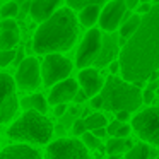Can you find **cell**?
I'll return each mask as SVG.
<instances>
[{"label": "cell", "mask_w": 159, "mask_h": 159, "mask_svg": "<svg viewBox=\"0 0 159 159\" xmlns=\"http://www.w3.org/2000/svg\"><path fill=\"white\" fill-rule=\"evenodd\" d=\"M67 4H69L70 9H80L82 11L84 7H87V5H99L103 4L104 0H65Z\"/></svg>", "instance_id": "484cf974"}, {"label": "cell", "mask_w": 159, "mask_h": 159, "mask_svg": "<svg viewBox=\"0 0 159 159\" xmlns=\"http://www.w3.org/2000/svg\"><path fill=\"white\" fill-rule=\"evenodd\" d=\"M22 108H24L26 111L28 110H34L38 111V113H46V110H48V103H46L45 96L43 94H33V96H28L24 98V99L21 101Z\"/></svg>", "instance_id": "d6986e66"}, {"label": "cell", "mask_w": 159, "mask_h": 159, "mask_svg": "<svg viewBox=\"0 0 159 159\" xmlns=\"http://www.w3.org/2000/svg\"><path fill=\"white\" fill-rule=\"evenodd\" d=\"M41 82H43V77H41L39 62L34 57L22 58V62L17 67V74H16L17 87L22 91H36L41 86Z\"/></svg>", "instance_id": "30bf717a"}, {"label": "cell", "mask_w": 159, "mask_h": 159, "mask_svg": "<svg viewBox=\"0 0 159 159\" xmlns=\"http://www.w3.org/2000/svg\"><path fill=\"white\" fill-rule=\"evenodd\" d=\"M101 99L103 108L108 111H137L140 108L142 91L139 86L127 82L125 79H120L116 75H110L104 82V87L101 91Z\"/></svg>", "instance_id": "3957f363"}, {"label": "cell", "mask_w": 159, "mask_h": 159, "mask_svg": "<svg viewBox=\"0 0 159 159\" xmlns=\"http://www.w3.org/2000/svg\"><path fill=\"white\" fill-rule=\"evenodd\" d=\"M0 16L4 19H14L16 16H19V4H16V2L4 4L2 9H0Z\"/></svg>", "instance_id": "d4e9b609"}, {"label": "cell", "mask_w": 159, "mask_h": 159, "mask_svg": "<svg viewBox=\"0 0 159 159\" xmlns=\"http://www.w3.org/2000/svg\"><path fill=\"white\" fill-rule=\"evenodd\" d=\"M120 72L127 82L142 87L159 69V4L142 17L140 28L120 52Z\"/></svg>", "instance_id": "6da1fadb"}, {"label": "cell", "mask_w": 159, "mask_h": 159, "mask_svg": "<svg viewBox=\"0 0 159 159\" xmlns=\"http://www.w3.org/2000/svg\"><path fill=\"white\" fill-rule=\"evenodd\" d=\"M19 110L16 80L9 74H0V125L11 121Z\"/></svg>", "instance_id": "ba28073f"}, {"label": "cell", "mask_w": 159, "mask_h": 159, "mask_svg": "<svg viewBox=\"0 0 159 159\" xmlns=\"http://www.w3.org/2000/svg\"><path fill=\"white\" fill-rule=\"evenodd\" d=\"M91 106H93V108H103V99H101V94L91 98Z\"/></svg>", "instance_id": "d6a6232c"}, {"label": "cell", "mask_w": 159, "mask_h": 159, "mask_svg": "<svg viewBox=\"0 0 159 159\" xmlns=\"http://www.w3.org/2000/svg\"><path fill=\"white\" fill-rule=\"evenodd\" d=\"M82 144L86 145L87 149H98L101 145L99 144V139H98L93 132H86V134L82 135Z\"/></svg>", "instance_id": "83f0119b"}, {"label": "cell", "mask_w": 159, "mask_h": 159, "mask_svg": "<svg viewBox=\"0 0 159 159\" xmlns=\"http://www.w3.org/2000/svg\"><path fill=\"white\" fill-rule=\"evenodd\" d=\"M19 43V31L0 29V50H14Z\"/></svg>", "instance_id": "44dd1931"}, {"label": "cell", "mask_w": 159, "mask_h": 159, "mask_svg": "<svg viewBox=\"0 0 159 159\" xmlns=\"http://www.w3.org/2000/svg\"><path fill=\"white\" fill-rule=\"evenodd\" d=\"M65 111H67V104H57L55 106V115L57 116H62Z\"/></svg>", "instance_id": "d590c367"}, {"label": "cell", "mask_w": 159, "mask_h": 159, "mask_svg": "<svg viewBox=\"0 0 159 159\" xmlns=\"http://www.w3.org/2000/svg\"><path fill=\"white\" fill-rule=\"evenodd\" d=\"M62 0H31L29 14L36 22H45L57 12Z\"/></svg>", "instance_id": "5bb4252c"}, {"label": "cell", "mask_w": 159, "mask_h": 159, "mask_svg": "<svg viewBox=\"0 0 159 159\" xmlns=\"http://www.w3.org/2000/svg\"><path fill=\"white\" fill-rule=\"evenodd\" d=\"M77 91H79V87H77V80L74 79H65L62 80V82H58L57 86H53V89L50 91V104H65L69 103V101H72L74 98H75Z\"/></svg>", "instance_id": "4fadbf2b"}, {"label": "cell", "mask_w": 159, "mask_h": 159, "mask_svg": "<svg viewBox=\"0 0 159 159\" xmlns=\"http://www.w3.org/2000/svg\"><path fill=\"white\" fill-rule=\"evenodd\" d=\"M132 128L145 142L159 147V108H147L132 120Z\"/></svg>", "instance_id": "8992f818"}, {"label": "cell", "mask_w": 159, "mask_h": 159, "mask_svg": "<svg viewBox=\"0 0 159 159\" xmlns=\"http://www.w3.org/2000/svg\"><path fill=\"white\" fill-rule=\"evenodd\" d=\"M99 16H101L99 5H87V7H84L82 11L79 12V21H80V24L86 26V28H93V26L99 21Z\"/></svg>", "instance_id": "ac0fdd59"}, {"label": "cell", "mask_w": 159, "mask_h": 159, "mask_svg": "<svg viewBox=\"0 0 159 159\" xmlns=\"http://www.w3.org/2000/svg\"><path fill=\"white\" fill-rule=\"evenodd\" d=\"M72 132L75 135H84L86 132H89V130H87V127H86V120L77 118V120L74 121V125H72Z\"/></svg>", "instance_id": "f1b7e54d"}, {"label": "cell", "mask_w": 159, "mask_h": 159, "mask_svg": "<svg viewBox=\"0 0 159 159\" xmlns=\"http://www.w3.org/2000/svg\"><path fill=\"white\" fill-rule=\"evenodd\" d=\"M7 2H14V0H7Z\"/></svg>", "instance_id": "7bdbcfd3"}, {"label": "cell", "mask_w": 159, "mask_h": 159, "mask_svg": "<svg viewBox=\"0 0 159 159\" xmlns=\"http://www.w3.org/2000/svg\"><path fill=\"white\" fill-rule=\"evenodd\" d=\"M21 2H26V0H21Z\"/></svg>", "instance_id": "ee69618b"}, {"label": "cell", "mask_w": 159, "mask_h": 159, "mask_svg": "<svg viewBox=\"0 0 159 159\" xmlns=\"http://www.w3.org/2000/svg\"><path fill=\"white\" fill-rule=\"evenodd\" d=\"M110 159H121V157H120V156H111Z\"/></svg>", "instance_id": "ab89813d"}, {"label": "cell", "mask_w": 159, "mask_h": 159, "mask_svg": "<svg viewBox=\"0 0 159 159\" xmlns=\"http://www.w3.org/2000/svg\"><path fill=\"white\" fill-rule=\"evenodd\" d=\"M135 144H132V140H125V139H116V137H111L106 144V152L110 156H120L121 152H125L128 149L130 151Z\"/></svg>", "instance_id": "ffe728a7"}, {"label": "cell", "mask_w": 159, "mask_h": 159, "mask_svg": "<svg viewBox=\"0 0 159 159\" xmlns=\"http://www.w3.org/2000/svg\"><path fill=\"white\" fill-rule=\"evenodd\" d=\"M77 33L74 12L70 9H60L48 21L39 24L33 39V48L39 55L67 52L75 45Z\"/></svg>", "instance_id": "7a4b0ae2"}, {"label": "cell", "mask_w": 159, "mask_h": 159, "mask_svg": "<svg viewBox=\"0 0 159 159\" xmlns=\"http://www.w3.org/2000/svg\"><path fill=\"white\" fill-rule=\"evenodd\" d=\"M142 4H149V2H151V0H140Z\"/></svg>", "instance_id": "60d3db41"}, {"label": "cell", "mask_w": 159, "mask_h": 159, "mask_svg": "<svg viewBox=\"0 0 159 159\" xmlns=\"http://www.w3.org/2000/svg\"><path fill=\"white\" fill-rule=\"evenodd\" d=\"M140 24H142V17H140L139 14L130 16V17H128L125 22H121V26H120L121 41H127V39H130L132 36L135 34V31L140 28Z\"/></svg>", "instance_id": "e0dca14e"}, {"label": "cell", "mask_w": 159, "mask_h": 159, "mask_svg": "<svg viewBox=\"0 0 159 159\" xmlns=\"http://www.w3.org/2000/svg\"><path fill=\"white\" fill-rule=\"evenodd\" d=\"M110 70H111V75H115V74L118 72V70H120V62H111L110 63Z\"/></svg>", "instance_id": "74e56055"}, {"label": "cell", "mask_w": 159, "mask_h": 159, "mask_svg": "<svg viewBox=\"0 0 159 159\" xmlns=\"http://www.w3.org/2000/svg\"><path fill=\"white\" fill-rule=\"evenodd\" d=\"M106 130H108L110 135H113V137H116V139H125L128 134H130L132 128H130V125L123 123V121L115 120V121H111V123L106 127Z\"/></svg>", "instance_id": "7402d4cb"}, {"label": "cell", "mask_w": 159, "mask_h": 159, "mask_svg": "<svg viewBox=\"0 0 159 159\" xmlns=\"http://www.w3.org/2000/svg\"><path fill=\"white\" fill-rule=\"evenodd\" d=\"M128 118H130V113H128V111H118V113H116V120H118V121H123V123H127Z\"/></svg>", "instance_id": "836d02e7"}, {"label": "cell", "mask_w": 159, "mask_h": 159, "mask_svg": "<svg viewBox=\"0 0 159 159\" xmlns=\"http://www.w3.org/2000/svg\"><path fill=\"white\" fill-rule=\"evenodd\" d=\"M16 50H0V67H7L16 60Z\"/></svg>", "instance_id": "4316f807"}, {"label": "cell", "mask_w": 159, "mask_h": 159, "mask_svg": "<svg viewBox=\"0 0 159 159\" xmlns=\"http://www.w3.org/2000/svg\"><path fill=\"white\" fill-rule=\"evenodd\" d=\"M87 98H89V96H87V94L84 93L82 89H80V91H77V94H75V98H74V101H75L77 104H80V103H84V101H86Z\"/></svg>", "instance_id": "1f68e13d"}, {"label": "cell", "mask_w": 159, "mask_h": 159, "mask_svg": "<svg viewBox=\"0 0 159 159\" xmlns=\"http://www.w3.org/2000/svg\"><path fill=\"white\" fill-rule=\"evenodd\" d=\"M101 46H103V34H101V31L91 28L87 31V34L84 36L79 50H77V55H75L77 67L79 69H87V67L94 65L98 57H99Z\"/></svg>", "instance_id": "9c48e42d"}, {"label": "cell", "mask_w": 159, "mask_h": 159, "mask_svg": "<svg viewBox=\"0 0 159 159\" xmlns=\"http://www.w3.org/2000/svg\"><path fill=\"white\" fill-rule=\"evenodd\" d=\"M149 156H151L149 145H145L144 142H142V144H135L134 147L127 152L125 159H149Z\"/></svg>", "instance_id": "603a6c76"}, {"label": "cell", "mask_w": 159, "mask_h": 159, "mask_svg": "<svg viewBox=\"0 0 159 159\" xmlns=\"http://www.w3.org/2000/svg\"><path fill=\"white\" fill-rule=\"evenodd\" d=\"M0 29H12V31H19V26L14 19H4L0 22Z\"/></svg>", "instance_id": "f546056e"}, {"label": "cell", "mask_w": 159, "mask_h": 159, "mask_svg": "<svg viewBox=\"0 0 159 159\" xmlns=\"http://www.w3.org/2000/svg\"><path fill=\"white\" fill-rule=\"evenodd\" d=\"M157 91H159V80H157Z\"/></svg>", "instance_id": "b9f144b4"}, {"label": "cell", "mask_w": 159, "mask_h": 159, "mask_svg": "<svg viewBox=\"0 0 159 159\" xmlns=\"http://www.w3.org/2000/svg\"><path fill=\"white\" fill-rule=\"evenodd\" d=\"M142 101H144L145 104H151L152 101H154V91L147 87V89H145L144 93H142Z\"/></svg>", "instance_id": "4dcf8cb0"}, {"label": "cell", "mask_w": 159, "mask_h": 159, "mask_svg": "<svg viewBox=\"0 0 159 159\" xmlns=\"http://www.w3.org/2000/svg\"><path fill=\"white\" fill-rule=\"evenodd\" d=\"M106 116L103 113H93L86 118V127L87 130H98V128H104L106 127Z\"/></svg>", "instance_id": "cb8c5ba5"}, {"label": "cell", "mask_w": 159, "mask_h": 159, "mask_svg": "<svg viewBox=\"0 0 159 159\" xmlns=\"http://www.w3.org/2000/svg\"><path fill=\"white\" fill-rule=\"evenodd\" d=\"M151 9H152L151 4H140L137 11H139V14H149V12H151Z\"/></svg>", "instance_id": "e575fe53"}, {"label": "cell", "mask_w": 159, "mask_h": 159, "mask_svg": "<svg viewBox=\"0 0 159 159\" xmlns=\"http://www.w3.org/2000/svg\"><path fill=\"white\" fill-rule=\"evenodd\" d=\"M0 159H41L39 152L31 145L16 144L0 151Z\"/></svg>", "instance_id": "9a60e30c"}, {"label": "cell", "mask_w": 159, "mask_h": 159, "mask_svg": "<svg viewBox=\"0 0 159 159\" xmlns=\"http://www.w3.org/2000/svg\"><path fill=\"white\" fill-rule=\"evenodd\" d=\"M74 69V63L60 53H50L45 57L41 65V77L45 86H57L65 80Z\"/></svg>", "instance_id": "5b68a950"}, {"label": "cell", "mask_w": 159, "mask_h": 159, "mask_svg": "<svg viewBox=\"0 0 159 159\" xmlns=\"http://www.w3.org/2000/svg\"><path fill=\"white\" fill-rule=\"evenodd\" d=\"M118 53V39L115 34H106L103 36V46H101V52H99V57H98L96 63L94 65L96 67H104L108 65V63L113 62V58L116 57Z\"/></svg>", "instance_id": "2e32d148"}, {"label": "cell", "mask_w": 159, "mask_h": 159, "mask_svg": "<svg viewBox=\"0 0 159 159\" xmlns=\"http://www.w3.org/2000/svg\"><path fill=\"white\" fill-rule=\"evenodd\" d=\"M125 12H127V5H125L123 0H110L104 5V9L101 11V16H99L101 29L106 33L116 31L125 17Z\"/></svg>", "instance_id": "8fae6325"}, {"label": "cell", "mask_w": 159, "mask_h": 159, "mask_svg": "<svg viewBox=\"0 0 159 159\" xmlns=\"http://www.w3.org/2000/svg\"><path fill=\"white\" fill-rule=\"evenodd\" d=\"M93 134L96 135L98 139H101V137H104V135L108 134V130H106V127H104V128H98V130H93Z\"/></svg>", "instance_id": "f35d334b"}, {"label": "cell", "mask_w": 159, "mask_h": 159, "mask_svg": "<svg viewBox=\"0 0 159 159\" xmlns=\"http://www.w3.org/2000/svg\"><path fill=\"white\" fill-rule=\"evenodd\" d=\"M7 135L19 144H48L53 135V123L43 113L28 110L9 127Z\"/></svg>", "instance_id": "277c9868"}, {"label": "cell", "mask_w": 159, "mask_h": 159, "mask_svg": "<svg viewBox=\"0 0 159 159\" xmlns=\"http://www.w3.org/2000/svg\"><path fill=\"white\" fill-rule=\"evenodd\" d=\"M46 159H91V154L77 139H58L48 145Z\"/></svg>", "instance_id": "52a82bcc"}, {"label": "cell", "mask_w": 159, "mask_h": 159, "mask_svg": "<svg viewBox=\"0 0 159 159\" xmlns=\"http://www.w3.org/2000/svg\"><path fill=\"white\" fill-rule=\"evenodd\" d=\"M123 2H125V5H127V9H137L140 0H123Z\"/></svg>", "instance_id": "8d00e7d4"}, {"label": "cell", "mask_w": 159, "mask_h": 159, "mask_svg": "<svg viewBox=\"0 0 159 159\" xmlns=\"http://www.w3.org/2000/svg\"><path fill=\"white\" fill-rule=\"evenodd\" d=\"M79 86L82 87V91L87 94L89 98H94L98 94H101L104 87V80L103 77L99 75L98 70H94L93 67H87V69H82L79 72Z\"/></svg>", "instance_id": "7c38bea8"}]
</instances>
